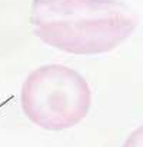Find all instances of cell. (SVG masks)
Returning <instances> with one entry per match:
<instances>
[{
	"instance_id": "6da1fadb",
	"label": "cell",
	"mask_w": 143,
	"mask_h": 147,
	"mask_svg": "<svg viewBox=\"0 0 143 147\" xmlns=\"http://www.w3.org/2000/svg\"><path fill=\"white\" fill-rule=\"evenodd\" d=\"M33 33L50 47L79 56L109 53L138 26L135 11L119 0H32Z\"/></svg>"
},
{
	"instance_id": "7a4b0ae2",
	"label": "cell",
	"mask_w": 143,
	"mask_h": 147,
	"mask_svg": "<svg viewBox=\"0 0 143 147\" xmlns=\"http://www.w3.org/2000/svg\"><path fill=\"white\" fill-rule=\"evenodd\" d=\"M20 101L33 124L49 131H62L87 116L92 93L87 82L76 70L62 64H46L27 76Z\"/></svg>"
},
{
	"instance_id": "3957f363",
	"label": "cell",
	"mask_w": 143,
	"mask_h": 147,
	"mask_svg": "<svg viewBox=\"0 0 143 147\" xmlns=\"http://www.w3.org/2000/svg\"><path fill=\"white\" fill-rule=\"evenodd\" d=\"M122 147H143V126L135 129Z\"/></svg>"
}]
</instances>
